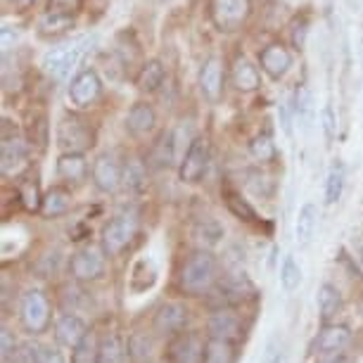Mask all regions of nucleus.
I'll return each instance as SVG.
<instances>
[{
	"instance_id": "obj_40",
	"label": "nucleus",
	"mask_w": 363,
	"mask_h": 363,
	"mask_svg": "<svg viewBox=\"0 0 363 363\" xmlns=\"http://www.w3.org/2000/svg\"><path fill=\"white\" fill-rule=\"evenodd\" d=\"M247 188L259 197H271L273 190H276V183L271 181V176L262 174V171H252L247 176Z\"/></svg>"
},
{
	"instance_id": "obj_33",
	"label": "nucleus",
	"mask_w": 363,
	"mask_h": 363,
	"mask_svg": "<svg viewBox=\"0 0 363 363\" xmlns=\"http://www.w3.org/2000/svg\"><path fill=\"white\" fill-rule=\"evenodd\" d=\"M223 200H225V207L230 209V214L233 216H238L240 221H247V223H257L259 221V216H257V211H255V207L245 200L242 195L238 193V190H225L223 193Z\"/></svg>"
},
{
	"instance_id": "obj_48",
	"label": "nucleus",
	"mask_w": 363,
	"mask_h": 363,
	"mask_svg": "<svg viewBox=\"0 0 363 363\" xmlns=\"http://www.w3.org/2000/svg\"><path fill=\"white\" fill-rule=\"evenodd\" d=\"M19 352V345L8 328H3V361L8 363L10 359H15V354Z\"/></svg>"
},
{
	"instance_id": "obj_51",
	"label": "nucleus",
	"mask_w": 363,
	"mask_h": 363,
	"mask_svg": "<svg viewBox=\"0 0 363 363\" xmlns=\"http://www.w3.org/2000/svg\"><path fill=\"white\" fill-rule=\"evenodd\" d=\"M359 262L363 264V242L359 245Z\"/></svg>"
},
{
	"instance_id": "obj_27",
	"label": "nucleus",
	"mask_w": 363,
	"mask_h": 363,
	"mask_svg": "<svg viewBox=\"0 0 363 363\" xmlns=\"http://www.w3.org/2000/svg\"><path fill=\"white\" fill-rule=\"evenodd\" d=\"M316 225H318V207L311 202L301 204L297 221H294V235H297V242L309 245L313 233H316Z\"/></svg>"
},
{
	"instance_id": "obj_29",
	"label": "nucleus",
	"mask_w": 363,
	"mask_h": 363,
	"mask_svg": "<svg viewBox=\"0 0 363 363\" xmlns=\"http://www.w3.org/2000/svg\"><path fill=\"white\" fill-rule=\"evenodd\" d=\"M74 26L72 15H62V12H50L45 10V15L38 19V36L43 38H57L67 33Z\"/></svg>"
},
{
	"instance_id": "obj_20",
	"label": "nucleus",
	"mask_w": 363,
	"mask_h": 363,
	"mask_svg": "<svg viewBox=\"0 0 363 363\" xmlns=\"http://www.w3.org/2000/svg\"><path fill=\"white\" fill-rule=\"evenodd\" d=\"M157 124V114L155 107L150 102H135V105L128 109L126 114V131L133 135V138H143L155 128Z\"/></svg>"
},
{
	"instance_id": "obj_16",
	"label": "nucleus",
	"mask_w": 363,
	"mask_h": 363,
	"mask_svg": "<svg viewBox=\"0 0 363 363\" xmlns=\"http://www.w3.org/2000/svg\"><path fill=\"white\" fill-rule=\"evenodd\" d=\"M259 67L269 74L273 81H280L292 67V52L283 43H271L259 52Z\"/></svg>"
},
{
	"instance_id": "obj_45",
	"label": "nucleus",
	"mask_w": 363,
	"mask_h": 363,
	"mask_svg": "<svg viewBox=\"0 0 363 363\" xmlns=\"http://www.w3.org/2000/svg\"><path fill=\"white\" fill-rule=\"evenodd\" d=\"M306 33H309V22H306V17H297L292 22V45L297 48V50H304Z\"/></svg>"
},
{
	"instance_id": "obj_2",
	"label": "nucleus",
	"mask_w": 363,
	"mask_h": 363,
	"mask_svg": "<svg viewBox=\"0 0 363 363\" xmlns=\"http://www.w3.org/2000/svg\"><path fill=\"white\" fill-rule=\"evenodd\" d=\"M255 294H257V287L247 278V273L230 271V273H225V278H221L211 287L209 304L214 306V309H233V306H238V304H245V301L252 299Z\"/></svg>"
},
{
	"instance_id": "obj_1",
	"label": "nucleus",
	"mask_w": 363,
	"mask_h": 363,
	"mask_svg": "<svg viewBox=\"0 0 363 363\" xmlns=\"http://www.w3.org/2000/svg\"><path fill=\"white\" fill-rule=\"evenodd\" d=\"M218 283V262L209 250L193 252L186 264L181 266V276H178V285L186 294L200 297V294H209L211 287Z\"/></svg>"
},
{
	"instance_id": "obj_47",
	"label": "nucleus",
	"mask_w": 363,
	"mask_h": 363,
	"mask_svg": "<svg viewBox=\"0 0 363 363\" xmlns=\"http://www.w3.org/2000/svg\"><path fill=\"white\" fill-rule=\"evenodd\" d=\"M320 126H323L325 140L330 143L335 138V131H337V121H335V112L330 105H325L323 112H320Z\"/></svg>"
},
{
	"instance_id": "obj_38",
	"label": "nucleus",
	"mask_w": 363,
	"mask_h": 363,
	"mask_svg": "<svg viewBox=\"0 0 363 363\" xmlns=\"http://www.w3.org/2000/svg\"><path fill=\"white\" fill-rule=\"evenodd\" d=\"M250 152H252V157H255L257 162L269 164V162L276 160L278 147H276V143H273V138L269 133H259L250 143Z\"/></svg>"
},
{
	"instance_id": "obj_7",
	"label": "nucleus",
	"mask_w": 363,
	"mask_h": 363,
	"mask_svg": "<svg viewBox=\"0 0 363 363\" xmlns=\"http://www.w3.org/2000/svg\"><path fill=\"white\" fill-rule=\"evenodd\" d=\"M19 320H22L24 330L31 335H40L50 325V301H48L45 292H24L22 301H19Z\"/></svg>"
},
{
	"instance_id": "obj_19",
	"label": "nucleus",
	"mask_w": 363,
	"mask_h": 363,
	"mask_svg": "<svg viewBox=\"0 0 363 363\" xmlns=\"http://www.w3.org/2000/svg\"><path fill=\"white\" fill-rule=\"evenodd\" d=\"M200 91L209 102H218L223 95V62L209 57L200 69Z\"/></svg>"
},
{
	"instance_id": "obj_46",
	"label": "nucleus",
	"mask_w": 363,
	"mask_h": 363,
	"mask_svg": "<svg viewBox=\"0 0 363 363\" xmlns=\"http://www.w3.org/2000/svg\"><path fill=\"white\" fill-rule=\"evenodd\" d=\"M264 363H285V349H283V342L278 337H271L266 342Z\"/></svg>"
},
{
	"instance_id": "obj_49",
	"label": "nucleus",
	"mask_w": 363,
	"mask_h": 363,
	"mask_svg": "<svg viewBox=\"0 0 363 363\" xmlns=\"http://www.w3.org/2000/svg\"><path fill=\"white\" fill-rule=\"evenodd\" d=\"M318 363H349V354L345 349H337V352H330V354H320Z\"/></svg>"
},
{
	"instance_id": "obj_14",
	"label": "nucleus",
	"mask_w": 363,
	"mask_h": 363,
	"mask_svg": "<svg viewBox=\"0 0 363 363\" xmlns=\"http://www.w3.org/2000/svg\"><path fill=\"white\" fill-rule=\"evenodd\" d=\"M207 333H209V337L228 340L238 345V342L245 337V325L238 313H233L230 309H214V313H211L207 320Z\"/></svg>"
},
{
	"instance_id": "obj_26",
	"label": "nucleus",
	"mask_w": 363,
	"mask_h": 363,
	"mask_svg": "<svg viewBox=\"0 0 363 363\" xmlns=\"http://www.w3.org/2000/svg\"><path fill=\"white\" fill-rule=\"evenodd\" d=\"M98 359L100 363H126L128 347L119 333H107L98 345Z\"/></svg>"
},
{
	"instance_id": "obj_44",
	"label": "nucleus",
	"mask_w": 363,
	"mask_h": 363,
	"mask_svg": "<svg viewBox=\"0 0 363 363\" xmlns=\"http://www.w3.org/2000/svg\"><path fill=\"white\" fill-rule=\"evenodd\" d=\"M60 252L55 250V252H48V255H43L38 259V273H40V278H50L55 271H57V266H60Z\"/></svg>"
},
{
	"instance_id": "obj_42",
	"label": "nucleus",
	"mask_w": 363,
	"mask_h": 363,
	"mask_svg": "<svg viewBox=\"0 0 363 363\" xmlns=\"http://www.w3.org/2000/svg\"><path fill=\"white\" fill-rule=\"evenodd\" d=\"M33 363H67V361H65V354L60 352L57 347H48V345H40V342H38Z\"/></svg>"
},
{
	"instance_id": "obj_32",
	"label": "nucleus",
	"mask_w": 363,
	"mask_h": 363,
	"mask_svg": "<svg viewBox=\"0 0 363 363\" xmlns=\"http://www.w3.org/2000/svg\"><path fill=\"white\" fill-rule=\"evenodd\" d=\"M345 181H347V169H345V164H342L340 160H337V162H333V167H330V171H328V176H325V193H323L325 204L340 202L342 190H345Z\"/></svg>"
},
{
	"instance_id": "obj_21",
	"label": "nucleus",
	"mask_w": 363,
	"mask_h": 363,
	"mask_svg": "<svg viewBox=\"0 0 363 363\" xmlns=\"http://www.w3.org/2000/svg\"><path fill=\"white\" fill-rule=\"evenodd\" d=\"M176 160V135L174 131H162L157 135V140L152 143L147 152V164L157 171L169 169Z\"/></svg>"
},
{
	"instance_id": "obj_8",
	"label": "nucleus",
	"mask_w": 363,
	"mask_h": 363,
	"mask_svg": "<svg viewBox=\"0 0 363 363\" xmlns=\"http://www.w3.org/2000/svg\"><path fill=\"white\" fill-rule=\"evenodd\" d=\"M204 356H207V340L200 333L183 330L169 340V363H204Z\"/></svg>"
},
{
	"instance_id": "obj_41",
	"label": "nucleus",
	"mask_w": 363,
	"mask_h": 363,
	"mask_svg": "<svg viewBox=\"0 0 363 363\" xmlns=\"http://www.w3.org/2000/svg\"><path fill=\"white\" fill-rule=\"evenodd\" d=\"M19 197H22L24 207L29 211H40V204H43V195H38V186L36 183H24L22 190H19Z\"/></svg>"
},
{
	"instance_id": "obj_36",
	"label": "nucleus",
	"mask_w": 363,
	"mask_h": 363,
	"mask_svg": "<svg viewBox=\"0 0 363 363\" xmlns=\"http://www.w3.org/2000/svg\"><path fill=\"white\" fill-rule=\"evenodd\" d=\"M126 347H128V359L133 363H150V359H152V340L147 335L143 333L131 335Z\"/></svg>"
},
{
	"instance_id": "obj_50",
	"label": "nucleus",
	"mask_w": 363,
	"mask_h": 363,
	"mask_svg": "<svg viewBox=\"0 0 363 363\" xmlns=\"http://www.w3.org/2000/svg\"><path fill=\"white\" fill-rule=\"evenodd\" d=\"M33 3H36V0H10V5L15 12H26L29 8H33Z\"/></svg>"
},
{
	"instance_id": "obj_39",
	"label": "nucleus",
	"mask_w": 363,
	"mask_h": 363,
	"mask_svg": "<svg viewBox=\"0 0 363 363\" xmlns=\"http://www.w3.org/2000/svg\"><path fill=\"white\" fill-rule=\"evenodd\" d=\"M301 283V269L299 264L294 262V257H285L283 266H280V285L285 287L287 292H294Z\"/></svg>"
},
{
	"instance_id": "obj_12",
	"label": "nucleus",
	"mask_w": 363,
	"mask_h": 363,
	"mask_svg": "<svg viewBox=\"0 0 363 363\" xmlns=\"http://www.w3.org/2000/svg\"><path fill=\"white\" fill-rule=\"evenodd\" d=\"M207 167H209V140L195 138L190 143V147L186 150V155H183L181 167H178V176H181L183 183L195 186V183H200L202 176L207 174Z\"/></svg>"
},
{
	"instance_id": "obj_35",
	"label": "nucleus",
	"mask_w": 363,
	"mask_h": 363,
	"mask_svg": "<svg viewBox=\"0 0 363 363\" xmlns=\"http://www.w3.org/2000/svg\"><path fill=\"white\" fill-rule=\"evenodd\" d=\"M294 114H297L301 128L309 131L311 114H313V98H311V91L306 86H297V91H294Z\"/></svg>"
},
{
	"instance_id": "obj_43",
	"label": "nucleus",
	"mask_w": 363,
	"mask_h": 363,
	"mask_svg": "<svg viewBox=\"0 0 363 363\" xmlns=\"http://www.w3.org/2000/svg\"><path fill=\"white\" fill-rule=\"evenodd\" d=\"M84 8V0H48V10L62 12V15L77 17V12Z\"/></svg>"
},
{
	"instance_id": "obj_5",
	"label": "nucleus",
	"mask_w": 363,
	"mask_h": 363,
	"mask_svg": "<svg viewBox=\"0 0 363 363\" xmlns=\"http://www.w3.org/2000/svg\"><path fill=\"white\" fill-rule=\"evenodd\" d=\"M55 140L62 152H88L95 145V133L88 126L86 119H81L77 114H65L57 124V133Z\"/></svg>"
},
{
	"instance_id": "obj_23",
	"label": "nucleus",
	"mask_w": 363,
	"mask_h": 363,
	"mask_svg": "<svg viewBox=\"0 0 363 363\" xmlns=\"http://www.w3.org/2000/svg\"><path fill=\"white\" fill-rule=\"evenodd\" d=\"M230 77H233V86H235L240 93H252L262 86V74H259V69L247 57H238L235 62H233Z\"/></svg>"
},
{
	"instance_id": "obj_30",
	"label": "nucleus",
	"mask_w": 363,
	"mask_h": 363,
	"mask_svg": "<svg viewBox=\"0 0 363 363\" xmlns=\"http://www.w3.org/2000/svg\"><path fill=\"white\" fill-rule=\"evenodd\" d=\"M223 233H225L223 225L211 216H204V218H200V221H195V225H193V238L202 245L204 250L216 247V245L221 242Z\"/></svg>"
},
{
	"instance_id": "obj_17",
	"label": "nucleus",
	"mask_w": 363,
	"mask_h": 363,
	"mask_svg": "<svg viewBox=\"0 0 363 363\" xmlns=\"http://www.w3.org/2000/svg\"><path fill=\"white\" fill-rule=\"evenodd\" d=\"M88 333L91 330H88L86 320L81 318L79 313L65 311L62 316L55 320V340H57V345H62V347L74 349Z\"/></svg>"
},
{
	"instance_id": "obj_3",
	"label": "nucleus",
	"mask_w": 363,
	"mask_h": 363,
	"mask_svg": "<svg viewBox=\"0 0 363 363\" xmlns=\"http://www.w3.org/2000/svg\"><path fill=\"white\" fill-rule=\"evenodd\" d=\"M29 167V140L17 131L10 119H3V145H0V171L5 178H17Z\"/></svg>"
},
{
	"instance_id": "obj_15",
	"label": "nucleus",
	"mask_w": 363,
	"mask_h": 363,
	"mask_svg": "<svg viewBox=\"0 0 363 363\" xmlns=\"http://www.w3.org/2000/svg\"><path fill=\"white\" fill-rule=\"evenodd\" d=\"M100 91H102V81L98 77V72L86 69V72H81L72 79L69 100L77 107H91L93 102L100 98Z\"/></svg>"
},
{
	"instance_id": "obj_6",
	"label": "nucleus",
	"mask_w": 363,
	"mask_h": 363,
	"mask_svg": "<svg viewBox=\"0 0 363 363\" xmlns=\"http://www.w3.org/2000/svg\"><path fill=\"white\" fill-rule=\"evenodd\" d=\"M86 45H88V40H74V43L50 48V50L43 55V60H40V67H43V72L50 79L65 81L77 69L79 60L84 57V52H86Z\"/></svg>"
},
{
	"instance_id": "obj_25",
	"label": "nucleus",
	"mask_w": 363,
	"mask_h": 363,
	"mask_svg": "<svg viewBox=\"0 0 363 363\" xmlns=\"http://www.w3.org/2000/svg\"><path fill=\"white\" fill-rule=\"evenodd\" d=\"M316 304H318V313H320V318H323V323H330V320L342 311L345 301H342V292L337 287L330 283H323L318 287Z\"/></svg>"
},
{
	"instance_id": "obj_22",
	"label": "nucleus",
	"mask_w": 363,
	"mask_h": 363,
	"mask_svg": "<svg viewBox=\"0 0 363 363\" xmlns=\"http://www.w3.org/2000/svg\"><path fill=\"white\" fill-rule=\"evenodd\" d=\"M88 174V162L81 152H62L57 160V178L65 183H81Z\"/></svg>"
},
{
	"instance_id": "obj_24",
	"label": "nucleus",
	"mask_w": 363,
	"mask_h": 363,
	"mask_svg": "<svg viewBox=\"0 0 363 363\" xmlns=\"http://www.w3.org/2000/svg\"><path fill=\"white\" fill-rule=\"evenodd\" d=\"M167 81V69L160 60H147L145 65L140 67V72L135 74V86H138L140 93H157Z\"/></svg>"
},
{
	"instance_id": "obj_11",
	"label": "nucleus",
	"mask_w": 363,
	"mask_h": 363,
	"mask_svg": "<svg viewBox=\"0 0 363 363\" xmlns=\"http://www.w3.org/2000/svg\"><path fill=\"white\" fill-rule=\"evenodd\" d=\"M250 0H211V19L218 31H238L250 19Z\"/></svg>"
},
{
	"instance_id": "obj_9",
	"label": "nucleus",
	"mask_w": 363,
	"mask_h": 363,
	"mask_svg": "<svg viewBox=\"0 0 363 363\" xmlns=\"http://www.w3.org/2000/svg\"><path fill=\"white\" fill-rule=\"evenodd\" d=\"M105 259L107 255L102 247H93V245L81 247L69 259L72 278L79 280V283H93V280L102 278V273H105Z\"/></svg>"
},
{
	"instance_id": "obj_31",
	"label": "nucleus",
	"mask_w": 363,
	"mask_h": 363,
	"mask_svg": "<svg viewBox=\"0 0 363 363\" xmlns=\"http://www.w3.org/2000/svg\"><path fill=\"white\" fill-rule=\"evenodd\" d=\"M235 361H238L235 342L207 337V356H204V363H235Z\"/></svg>"
},
{
	"instance_id": "obj_10",
	"label": "nucleus",
	"mask_w": 363,
	"mask_h": 363,
	"mask_svg": "<svg viewBox=\"0 0 363 363\" xmlns=\"http://www.w3.org/2000/svg\"><path fill=\"white\" fill-rule=\"evenodd\" d=\"M93 186L105 195H114L124 186V164L114 152H102L93 162Z\"/></svg>"
},
{
	"instance_id": "obj_13",
	"label": "nucleus",
	"mask_w": 363,
	"mask_h": 363,
	"mask_svg": "<svg viewBox=\"0 0 363 363\" xmlns=\"http://www.w3.org/2000/svg\"><path fill=\"white\" fill-rule=\"evenodd\" d=\"M188 320H190V309L183 301H164L160 309L155 311V333L157 335H174L183 333L188 328Z\"/></svg>"
},
{
	"instance_id": "obj_34",
	"label": "nucleus",
	"mask_w": 363,
	"mask_h": 363,
	"mask_svg": "<svg viewBox=\"0 0 363 363\" xmlns=\"http://www.w3.org/2000/svg\"><path fill=\"white\" fill-rule=\"evenodd\" d=\"M124 186L131 193H143L147 188V167L140 160H128L124 164Z\"/></svg>"
},
{
	"instance_id": "obj_4",
	"label": "nucleus",
	"mask_w": 363,
	"mask_h": 363,
	"mask_svg": "<svg viewBox=\"0 0 363 363\" xmlns=\"http://www.w3.org/2000/svg\"><path fill=\"white\" fill-rule=\"evenodd\" d=\"M138 228H140V221L135 214H116L114 218L102 225V233H100V247L105 250V255L109 259L119 257L128 245L133 242V238L138 235Z\"/></svg>"
},
{
	"instance_id": "obj_18",
	"label": "nucleus",
	"mask_w": 363,
	"mask_h": 363,
	"mask_svg": "<svg viewBox=\"0 0 363 363\" xmlns=\"http://www.w3.org/2000/svg\"><path fill=\"white\" fill-rule=\"evenodd\" d=\"M352 342V333L347 325L342 323H323V328L318 330L316 340H313V352L320 354H330L337 349H345Z\"/></svg>"
},
{
	"instance_id": "obj_28",
	"label": "nucleus",
	"mask_w": 363,
	"mask_h": 363,
	"mask_svg": "<svg viewBox=\"0 0 363 363\" xmlns=\"http://www.w3.org/2000/svg\"><path fill=\"white\" fill-rule=\"evenodd\" d=\"M72 207V193L67 188H52L43 195V204H40V216L57 218L67 214Z\"/></svg>"
},
{
	"instance_id": "obj_37",
	"label": "nucleus",
	"mask_w": 363,
	"mask_h": 363,
	"mask_svg": "<svg viewBox=\"0 0 363 363\" xmlns=\"http://www.w3.org/2000/svg\"><path fill=\"white\" fill-rule=\"evenodd\" d=\"M98 345H100V340L95 337L93 333H88L86 337L72 349V361L69 363H100Z\"/></svg>"
}]
</instances>
